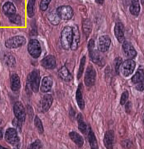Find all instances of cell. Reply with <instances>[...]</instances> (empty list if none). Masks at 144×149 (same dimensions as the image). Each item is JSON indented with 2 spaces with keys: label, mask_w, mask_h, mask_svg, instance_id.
Here are the masks:
<instances>
[{
  "label": "cell",
  "mask_w": 144,
  "mask_h": 149,
  "mask_svg": "<svg viewBox=\"0 0 144 149\" xmlns=\"http://www.w3.org/2000/svg\"><path fill=\"white\" fill-rule=\"evenodd\" d=\"M73 28L71 27H65L61 33V44L65 50H69L72 44L73 40Z\"/></svg>",
  "instance_id": "cell-1"
},
{
  "label": "cell",
  "mask_w": 144,
  "mask_h": 149,
  "mask_svg": "<svg viewBox=\"0 0 144 149\" xmlns=\"http://www.w3.org/2000/svg\"><path fill=\"white\" fill-rule=\"evenodd\" d=\"M91 60L95 63L99 65H104V60L103 57L100 54L98 50L95 49V42L93 40H90L88 45Z\"/></svg>",
  "instance_id": "cell-2"
},
{
  "label": "cell",
  "mask_w": 144,
  "mask_h": 149,
  "mask_svg": "<svg viewBox=\"0 0 144 149\" xmlns=\"http://www.w3.org/2000/svg\"><path fill=\"white\" fill-rule=\"evenodd\" d=\"M27 82L30 89L34 92H37L39 89L40 83V75L38 70H34L30 72L28 77Z\"/></svg>",
  "instance_id": "cell-3"
},
{
  "label": "cell",
  "mask_w": 144,
  "mask_h": 149,
  "mask_svg": "<svg viewBox=\"0 0 144 149\" xmlns=\"http://www.w3.org/2000/svg\"><path fill=\"white\" fill-rule=\"evenodd\" d=\"M132 81L135 85L136 89L138 91L144 90V71L139 68L132 77Z\"/></svg>",
  "instance_id": "cell-4"
},
{
  "label": "cell",
  "mask_w": 144,
  "mask_h": 149,
  "mask_svg": "<svg viewBox=\"0 0 144 149\" xmlns=\"http://www.w3.org/2000/svg\"><path fill=\"white\" fill-rule=\"evenodd\" d=\"M26 39L21 36H17L7 40L5 42V46L8 49H15L25 45Z\"/></svg>",
  "instance_id": "cell-5"
},
{
  "label": "cell",
  "mask_w": 144,
  "mask_h": 149,
  "mask_svg": "<svg viewBox=\"0 0 144 149\" xmlns=\"http://www.w3.org/2000/svg\"><path fill=\"white\" fill-rule=\"evenodd\" d=\"M28 50L30 56L35 58H38L41 54V47L40 44L36 39L30 40L28 45Z\"/></svg>",
  "instance_id": "cell-6"
},
{
  "label": "cell",
  "mask_w": 144,
  "mask_h": 149,
  "mask_svg": "<svg viewBox=\"0 0 144 149\" xmlns=\"http://www.w3.org/2000/svg\"><path fill=\"white\" fill-rule=\"evenodd\" d=\"M135 67L136 63L134 61L131 59L126 60V61L122 63L121 72L125 77L129 76L133 73Z\"/></svg>",
  "instance_id": "cell-7"
},
{
  "label": "cell",
  "mask_w": 144,
  "mask_h": 149,
  "mask_svg": "<svg viewBox=\"0 0 144 149\" xmlns=\"http://www.w3.org/2000/svg\"><path fill=\"white\" fill-rule=\"evenodd\" d=\"M96 76V71L93 66H89L84 76V83L86 86L89 87L93 86L95 83Z\"/></svg>",
  "instance_id": "cell-8"
},
{
  "label": "cell",
  "mask_w": 144,
  "mask_h": 149,
  "mask_svg": "<svg viewBox=\"0 0 144 149\" xmlns=\"http://www.w3.org/2000/svg\"><path fill=\"white\" fill-rule=\"evenodd\" d=\"M5 137L6 142L13 146L18 145L19 142L17 132L14 128H9L7 130Z\"/></svg>",
  "instance_id": "cell-9"
},
{
  "label": "cell",
  "mask_w": 144,
  "mask_h": 149,
  "mask_svg": "<svg viewBox=\"0 0 144 149\" xmlns=\"http://www.w3.org/2000/svg\"><path fill=\"white\" fill-rule=\"evenodd\" d=\"M56 13L60 18L65 20L71 19L73 15V11L69 6H62L58 8Z\"/></svg>",
  "instance_id": "cell-10"
},
{
  "label": "cell",
  "mask_w": 144,
  "mask_h": 149,
  "mask_svg": "<svg viewBox=\"0 0 144 149\" xmlns=\"http://www.w3.org/2000/svg\"><path fill=\"white\" fill-rule=\"evenodd\" d=\"M14 112L18 120L23 122L26 119V112L22 103L17 102L14 106Z\"/></svg>",
  "instance_id": "cell-11"
},
{
  "label": "cell",
  "mask_w": 144,
  "mask_h": 149,
  "mask_svg": "<svg viewBox=\"0 0 144 149\" xmlns=\"http://www.w3.org/2000/svg\"><path fill=\"white\" fill-rule=\"evenodd\" d=\"M111 44V40L107 35L102 36L99 38L98 49L100 52L105 53L107 52Z\"/></svg>",
  "instance_id": "cell-12"
},
{
  "label": "cell",
  "mask_w": 144,
  "mask_h": 149,
  "mask_svg": "<svg viewBox=\"0 0 144 149\" xmlns=\"http://www.w3.org/2000/svg\"><path fill=\"white\" fill-rule=\"evenodd\" d=\"M122 48L125 56L129 59H133L137 55V52L133 47V45L128 41H124L123 42Z\"/></svg>",
  "instance_id": "cell-13"
},
{
  "label": "cell",
  "mask_w": 144,
  "mask_h": 149,
  "mask_svg": "<svg viewBox=\"0 0 144 149\" xmlns=\"http://www.w3.org/2000/svg\"><path fill=\"white\" fill-rule=\"evenodd\" d=\"M53 98L50 94H46L44 96L41 101L40 109L41 111L46 112L47 111L52 105Z\"/></svg>",
  "instance_id": "cell-14"
},
{
  "label": "cell",
  "mask_w": 144,
  "mask_h": 149,
  "mask_svg": "<svg viewBox=\"0 0 144 149\" xmlns=\"http://www.w3.org/2000/svg\"><path fill=\"white\" fill-rule=\"evenodd\" d=\"M114 33L118 41L120 43H123L125 41V27L122 23H117L114 28Z\"/></svg>",
  "instance_id": "cell-15"
},
{
  "label": "cell",
  "mask_w": 144,
  "mask_h": 149,
  "mask_svg": "<svg viewBox=\"0 0 144 149\" xmlns=\"http://www.w3.org/2000/svg\"><path fill=\"white\" fill-rule=\"evenodd\" d=\"M41 65L46 69H54L56 65V62L54 56H47L41 61Z\"/></svg>",
  "instance_id": "cell-16"
},
{
  "label": "cell",
  "mask_w": 144,
  "mask_h": 149,
  "mask_svg": "<svg viewBox=\"0 0 144 149\" xmlns=\"http://www.w3.org/2000/svg\"><path fill=\"white\" fill-rule=\"evenodd\" d=\"M114 140V132L113 130H108L105 134L104 139V143L105 146L108 149L113 148V145Z\"/></svg>",
  "instance_id": "cell-17"
},
{
  "label": "cell",
  "mask_w": 144,
  "mask_h": 149,
  "mask_svg": "<svg viewBox=\"0 0 144 149\" xmlns=\"http://www.w3.org/2000/svg\"><path fill=\"white\" fill-rule=\"evenodd\" d=\"M73 28V40L71 48L73 50H75L78 47V43L80 41V32L77 26H75Z\"/></svg>",
  "instance_id": "cell-18"
},
{
  "label": "cell",
  "mask_w": 144,
  "mask_h": 149,
  "mask_svg": "<svg viewBox=\"0 0 144 149\" xmlns=\"http://www.w3.org/2000/svg\"><path fill=\"white\" fill-rule=\"evenodd\" d=\"M53 86V80L51 77L47 76L44 78L41 86V91L44 93H47L51 91Z\"/></svg>",
  "instance_id": "cell-19"
},
{
  "label": "cell",
  "mask_w": 144,
  "mask_h": 149,
  "mask_svg": "<svg viewBox=\"0 0 144 149\" xmlns=\"http://www.w3.org/2000/svg\"><path fill=\"white\" fill-rule=\"evenodd\" d=\"M10 85L11 89L14 91H18L20 88V81L18 74H13L10 79Z\"/></svg>",
  "instance_id": "cell-20"
},
{
  "label": "cell",
  "mask_w": 144,
  "mask_h": 149,
  "mask_svg": "<svg viewBox=\"0 0 144 149\" xmlns=\"http://www.w3.org/2000/svg\"><path fill=\"white\" fill-rule=\"evenodd\" d=\"M2 9L4 14L8 17L15 14L16 13V8L15 6L13 3L10 2H7L4 4Z\"/></svg>",
  "instance_id": "cell-21"
},
{
  "label": "cell",
  "mask_w": 144,
  "mask_h": 149,
  "mask_svg": "<svg viewBox=\"0 0 144 149\" xmlns=\"http://www.w3.org/2000/svg\"><path fill=\"white\" fill-rule=\"evenodd\" d=\"M60 77L65 81H70L72 80V76L65 66L62 67L59 71Z\"/></svg>",
  "instance_id": "cell-22"
},
{
  "label": "cell",
  "mask_w": 144,
  "mask_h": 149,
  "mask_svg": "<svg viewBox=\"0 0 144 149\" xmlns=\"http://www.w3.org/2000/svg\"><path fill=\"white\" fill-rule=\"evenodd\" d=\"M69 135L72 141L74 142L78 146L82 147L83 146L84 141L81 135L75 132H71Z\"/></svg>",
  "instance_id": "cell-23"
},
{
  "label": "cell",
  "mask_w": 144,
  "mask_h": 149,
  "mask_svg": "<svg viewBox=\"0 0 144 149\" xmlns=\"http://www.w3.org/2000/svg\"><path fill=\"white\" fill-rule=\"evenodd\" d=\"M76 100L78 106L81 110L84 108V102L83 98V95L82 92V84H80L76 92Z\"/></svg>",
  "instance_id": "cell-24"
},
{
  "label": "cell",
  "mask_w": 144,
  "mask_h": 149,
  "mask_svg": "<svg viewBox=\"0 0 144 149\" xmlns=\"http://www.w3.org/2000/svg\"><path fill=\"white\" fill-rule=\"evenodd\" d=\"M131 13L137 16L140 11V6L139 0H132V3L129 8Z\"/></svg>",
  "instance_id": "cell-25"
},
{
  "label": "cell",
  "mask_w": 144,
  "mask_h": 149,
  "mask_svg": "<svg viewBox=\"0 0 144 149\" xmlns=\"http://www.w3.org/2000/svg\"><path fill=\"white\" fill-rule=\"evenodd\" d=\"M88 137H89V140L91 148L92 149H98V146L97 140H96V137H95L93 132L91 129H90V130L89 131Z\"/></svg>",
  "instance_id": "cell-26"
},
{
  "label": "cell",
  "mask_w": 144,
  "mask_h": 149,
  "mask_svg": "<svg viewBox=\"0 0 144 149\" xmlns=\"http://www.w3.org/2000/svg\"><path fill=\"white\" fill-rule=\"evenodd\" d=\"M77 120L78 123V129L83 134H85L87 130V125L83 121V116L81 113H79L77 116Z\"/></svg>",
  "instance_id": "cell-27"
},
{
  "label": "cell",
  "mask_w": 144,
  "mask_h": 149,
  "mask_svg": "<svg viewBox=\"0 0 144 149\" xmlns=\"http://www.w3.org/2000/svg\"><path fill=\"white\" fill-rule=\"evenodd\" d=\"M91 29H92V24L90 19H87L85 20L83 24V29L84 31V34L86 35V37H89L91 32Z\"/></svg>",
  "instance_id": "cell-28"
},
{
  "label": "cell",
  "mask_w": 144,
  "mask_h": 149,
  "mask_svg": "<svg viewBox=\"0 0 144 149\" xmlns=\"http://www.w3.org/2000/svg\"><path fill=\"white\" fill-rule=\"evenodd\" d=\"M36 0H29L27 6L28 15L29 17H32L35 14V5Z\"/></svg>",
  "instance_id": "cell-29"
},
{
  "label": "cell",
  "mask_w": 144,
  "mask_h": 149,
  "mask_svg": "<svg viewBox=\"0 0 144 149\" xmlns=\"http://www.w3.org/2000/svg\"><path fill=\"white\" fill-rule=\"evenodd\" d=\"M4 59H5V62L6 64L9 67H14L15 66L16 62H15V58L14 57V56H12L10 54L5 55Z\"/></svg>",
  "instance_id": "cell-30"
},
{
  "label": "cell",
  "mask_w": 144,
  "mask_h": 149,
  "mask_svg": "<svg viewBox=\"0 0 144 149\" xmlns=\"http://www.w3.org/2000/svg\"><path fill=\"white\" fill-rule=\"evenodd\" d=\"M60 19V18L59 17V15H57V13H53L50 14V16L48 17L49 20L51 22V23L52 24H53L54 25H57L59 23Z\"/></svg>",
  "instance_id": "cell-31"
},
{
  "label": "cell",
  "mask_w": 144,
  "mask_h": 149,
  "mask_svg": "<svg viewBox=\"0 0 144 149\" xmlns=\"http://www.w3.org/2000/svg\"><path fill=\"white\" fill-rule=\"evenodd\" d=\"M9 18L10 21L12 23H14V24L19 25L21 22V18H20V15H18V14H14L9 17Z\"/></svg>",
  "instance_id": "cell-32"
},
{
  "label": "cell",
  "mask_w": 144,
  "mask_h": 149,
  "mask_svg": "<svg viewBox=\"0 0 144 149\" xmlns=\"http://www.w3.org/2000/svg\"><path fill=\"white\" fill-rule=\"evenodd\" d=\"M35 124L36 128L40 133H42L44 132V128L42 124L41 120L38 116H36L35 119Z\"/></svg>",
  "instance_id": "cell-33"
},
{
  "label": "cell",
  "mask_w": 144,
  "mask_h": 149,
  "mask_svg": "<svg viewBox=\"0 0 144 149\" xmlns=\"http://www.w3.org/2000/svg\"><path fill=\"white\" fill-rule=\"evenodd\" d=\"M85 62H86V57L83 56L81 61V64L80 65V68H79V70H78V72L77 74V78L79 79L81 77V76H82L83 74V70H84V67L85 65Z\"/></svg>",
  "instance_id": "cell-34"
},
{
  "label": "cell",
  "mask_w": 144,
  "mask_h": 149,
  "mask_svg": "<svg viewBox=\"0 0 144 149\" xmlns=\"http://www.w3.org/2000/svg\"><path fill=\"white\" fill-rule=\"evenodd\" d=\"M51 0H42L40 3V9L42 11H46L47 9L49 3Z\"/></svg>",
  "instance_id": "cell-35"
},
{
  "label": "cell",
  "mask_w": 144,
  "mask_h": 149,
  "mask_svg": "<svg viewBox=\"0 0 144 149\" xmlns=\"http://www.w3.org/2000/svg\"><path fill=\"white\" fill-rule=\"evenodd\" d=\"M122 59L120 57H118L114 61V65H115V68H116V71L117 74H118L119 71V68L120 65H122Z\"/></svg>",
  "instance_id": "cell-36"
},
{
  "label": "cell",
  "mask_w": 144,
  "mask_h": 149,
  "mask_svg": "<svg viewBox=\"0 0 144 149\" xmlns=\"http://www.w3.org/2000/svg\"><path fill=\"white\" fill-rule=\"evenodd\" d=\"M128 95H129V94L127 91H125L123 93H122L121 98H120V103L122 105H124L126 103L128 98Z\"/></svg>",
  "instance_id": "cell-37"
},
{
  "label": "cell",
  "mask_w": 144,
  "mask_h": 149,
  "mask_svg": "<svg viewBox=\"0 0 144 149\" xmlns=\"http://www.w3.org/2000/svg\"><path fill=\"white\" fill-rule=\"evenodd\" d=\"M30 148L32 149H40L42 148V144L41 142L39 140H36L35 142H33L32 144H31Z\"/></svg>",
  "instance_id": "cell-38"
},
{
  "label": "cell",
  "mask_w": 144,
  "mask_h": 149,
  "mask_svg": "<svg viewBox=\"0 0 144 149\" xmlns=\"http://www.w3.org/2000/svg\"><path fill=\"white\" fill-rule=\"evenodd\" d=\"M131 109H132V104H131V103L130 102H128L127 103L126 105V112L128 113L131 112Z\"/></svg>",
  "instance_id": "cell-39"
},
{
  "label": "cell",
  "mask_w": 144,
  "mask_h": 149,
  "mask_svg": "<svg viewBox=\"0 0 144 149\" xmlns=\"http://www.w3.org/2000/svg\"><path fill=\"white\" fill-rule=\"evenodd\" d=\"M95 1L97 3H98L99 5H102L104 3V0H95Z\"/></svg>",
  "instance_id": "cell-40"
},
{
  "label": "cell",
  "mask_w": 144,
  "mask_h": 149,
  "mask_svg": "<svg viewBox=\"0 0 144 149\" xmlns=\"http://www.w3.org/2000/svg\"><path fill=\"white\" fill-rule=\"evenodd\" d=\"M3 137V133H2V129L0 128V140H1L2 139Z\"/></svg>",
  "instance_id": "cell-41"
},
{
  "label": "cell",
  "mask_w": 144,
  "mask_h": 149,
  "mask_svg": "<svg viewBox=\"0 0 144 149\" xmlns=\"http://www.w3.org/2000/svg\"><path fill=\"white\" fill-rule=\"evenodd\" d=\"M141 2H142V3L144 4V0H141Z\"/></svg>",
  "instance_id": "cell-42"
},
{
  "label": "cell",
  "mask_w": 144,
  "mask_h": 149,
  "mask_svg": "<svg viewBox=\"0 0 144 149\" xmlns=\"http://www.w3.org/2000/svg\"><path fill=\"white\" fill-rule=\"evenodd\" d=\"M143 119H144V118H143Z\"/></svg>",
  "instance_id": "cell-43"
}]
</instances>
